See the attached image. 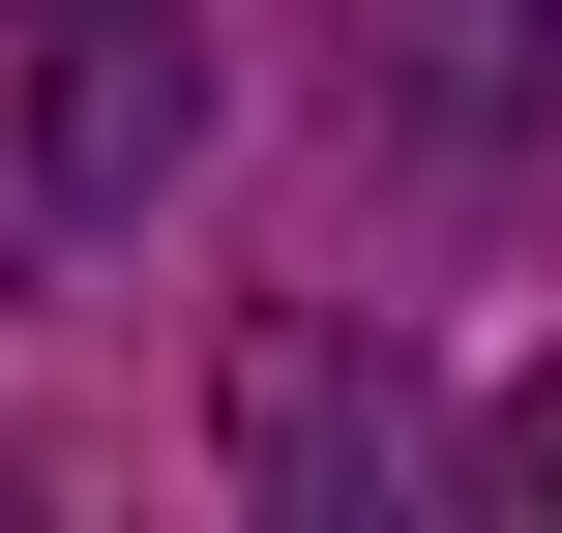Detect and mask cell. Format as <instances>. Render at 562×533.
Segmentation results:
<instances>
[{
    "label": "cell",
    "instance_id": "1",
    "mask_svg": "<svg viewBox=\"0 0 562 533\" xmlns=\"http://www.w3.org/2000/svg\"><path fill=\"white\" fill-rule=\"evenodd\" d=\"M178 0H30V208H148L178 178Z\"/></svg>",
    "mask_w": 562,
    "mask_h": 533
},
{
    "label": "cell",
    "instance_id": "2",
    "mask_svg": "<svg viewBox=\"0 0 562 533\" xmlns=\"http://www.w3.org/2000/svg\"><path fill=\"white\" fill-rule=\"evenodd\" d=\"M504 475H533V504H562V386H533V415H504Z\"/></svg>",
    "mask_w": 562,
    "mask_h": 533
},
{
    "label": "cell",
    "instance_id": "3",
    "mask_svg": "<svg viewBox=\"0 0 562 533\" xmlns=\"http://www.w3.org/2000/svg\"><path fill=\"white\" fill-rule=\"evenodd\" d=\"M504 30H533V59H562V0H504Z\"/></svg>",
    "mask_w": 562,
    "mask_h": 533
}]
</instances>
